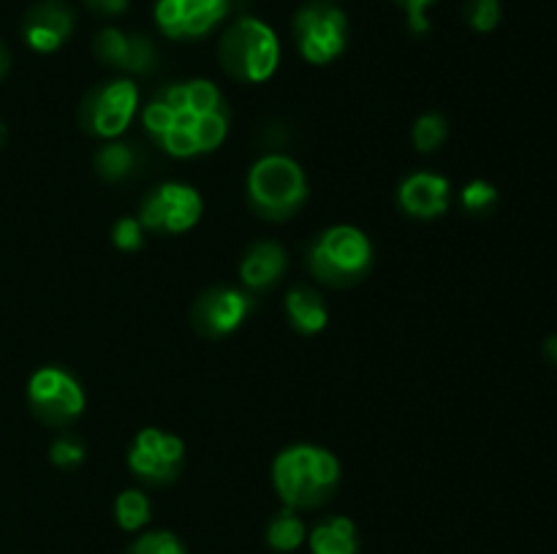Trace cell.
Here are the masks:
<instances>
[{"label":"cell","mask_w":557,"mask_h":554,"mask_svg":"<svg viewBox=\"0 0 557 554\" xmlns=\"http://www.w3.org/2000/svg\"><path fill=\"white\" fill-rule=\"evenodd\" d=\"M141 123L169 155L196 158L223 144L228 109L212 81L190 79L158 92Z\"/></svg>","instance_id":"cell-1"},{"label":"cell","mask_w":557,"mask_h":554,"mask_svg":"<svg viewBox=\"0 0 557 554\" xmlns=\"http://www.w3.org/2000/svg\"><path fill=\"white\" fill-rule=\"evenodd\" d=\"M272 483L286 508H319L330 503L341 487V462L319 445H292L277 454L272 465Z\"/></svg>","instance_id":"cell-2"},{"label":"cell","mask_w":557,"mask_h":554,"mask_svg":"<svg viewBox=\"0 0 557 554\" xmlns=\"http://www.w3.org/2000/svg\"><path fill=\"white\" fill-rule=\"evenodd\" d=\"M218 58L232 79L267 81L281 63V43L267 22L243 16L223 33Z\"/></svg>","instance_id":"cell-3"},{"label":"cell","mask_w":557,"mask_h":554,"mask_svg":"<svg viewBox=\"0 0 557 554\" xmlns=\"http://www.w3.org/2000/svg\"><path fill=\"white\" fill-rule=\"evenodd\" d=\"M248 199L264 221H286L308 199V179L288 155H264L248 174Z\"/></svg>","instance_id":"cell-4"},{"label":"cell","mask_w":557,"mask_h":554,"mask_svg":"<svg viewBox=\"0 0 557 554\" xmlns=\"http://www.w3.org/2000/svg\"><path fill=\"white\" fill-rule=\"evenodd\" d=\"M373 261L370 239L354 226H332L310 244L308 266L326 286H351L362 280Z\"/></svg>","instance_id":"cell-5"},{"label":"cell","mask_w":557,"mask_h":554,"mask_svg":"<svg viewBox=\"0 0 557 554\" xmlns=\"http://www.w3.org/2000/svg\"><path fill=\"white\" fill-rule=\"evenodd\" d=\"M294 36H297L299 52L308 63H332L346 49V14L326 0H313V3L302 5L294 16Z\"/></svg>","instance_id":"cell-6"},{"label":"cell","mask_w":557,"mask_h":554,"mask_svg":"<svg viewBox=\"0 0 557 554\" xmlns=\"http://www.w3.org/2000/svg\"><path fill=\"white\" fill-rule=\"evenodd\" d=\"M30 411L49 427H65L85 411V391L79 380L60 367H44L33 373L27 383Z\"/></svg>","instance_id":"cell-7"},{"label":"cell","mask_w":557,"mask_h":554,"mask_svg":"<svg viewBox=\"0 0 557 554\" xmlns=\"http://www.w3.org/2000/svg\"><path fill=\"white\" fill-rule=\"evenodd\" d=\"M139 106V87L131 79H114L87 92L79 123L87 134L101 139H117L134 119Z\"/></svg>","instance_id":"cell-8"},{"label":"cell","mask_w":557,"mask_h":554,"mask_svg":"<svg viewBox=\"0 0 557 554\" xmlns=\"http://www.w3.org/2000/svg\"><path fill=\"white\" fill-rule=\"evenodd\" d=\"M201 217V196L190 185L166 182L141 199V228L156 234H183Z\"/></svg>","instance_id":"cell-9"},{"label":"cell","mask_w":557,"mask_h":554,"mask_svg":"<svg viewBox=\"0 0 557 554\" xmlns=\"http://www.w3.org/2000/svg\"><path fill=\"white\" fill-rule=\"evenodd\" d=\"M185 445L177 435H166L156 427H147L136 435L134 445L128 451V467L136 473V478L163 487L177 478L183 467Z\"/></svg>","instance_id":"cell-10"},{"label":"cell","mask_w":557,"mask_h":554,"mask_svg":"<svg viewBox=\"0 0 557 554\" xmlns=\"http://www.w3.org/2000/svg\"><path fill=\"white\" fill-rule=\"evenodd\" d=\"M250 302L248 293L237 291V288L228 286H215L207 288L205 293H199V299L190 307V324L199 331L201 337H226L248 318Z\"/></svg>","instance_id":"cell-11"},{"label":"cell","mask_w":557,"mask_h":554,"mask_svg":"<svg viewBox=\"0 0 557 554\" xmlns=\"http://www.w3.org/2000/svg\"><path fill=\"white\" fill-rule=\"evenodd\" d=\"M228 0H158L156 22L169 38H201L226 16Z\"/></svg>","instance_id":"cell-12"},{"label":"cell","mask_w":557,"mask_h":554,"mask_svg":"<svg viewBox=\"0 0 557 554\" xmlns=\"http://www.w3.org/2000/svg\"><path fill=\"white\" fill-rule=\"evenodd\" d=\"M92 52L101 63L128 74H147L156 65V47L139 33H123L117 27H103L92 38Z\"/></svg>","instance_id":"cell-13"},{"label":"cell","mask_w":557,"mask_h":554,"mask_svg":"<svg viewBox=\"0 0 557 554\" xmlns=\"http://www.w3.org/2000/svg\"><path fill=\"white\" fill-rule=\"evenodd\" d=\"M74 30V16L63 3H38L22 22V36L36 52H54Z\"/></svg>","instance_id":"cell-14"},{"label":"cell","mask_w":557,"mask_h":554,"mask_svg":"<svg viewBox=\"0 0 557 554\" xmlns=\"http://www.w3.org/2000/svg\"><path fill=\"white\" fill-rule=\"evenodd\" d=\"M397 199H400V206L408 215L430 221V217H441L449 210L451 185L449 179L438 177V174L419 172L403 179L400 190H397Z\"/></svg>","instance_id":"cell-15"},{"label":"cell","mask_w":557,"mask_h":554,"mask_svg":"<svg viewBox=\"0 0 557 554\" xmlns=\"http://www.w3.org/2000/svg\"><path fill=\"white\" fill-rule=\"evenodd\" d=\"M286 250L277 242H259L245 253L239 264V277L250 291H267L286 272Z\"/></svg>","instance_id":"cell-16"},{"label":"cell","mask_w":557,"mask_h":554,"mask_svg":"<svg viewBox=\"0 0 557 554\" xmlns=\"http://www.w3.org/2000/svg\"><path fill=\"white\" fill-rule=\"evenodd\" d=\"M286 315L292 320L294 329L299 335H319L326 326L330 315H326V304L321 302L319 293L313 288H292L286 297Z\"/></svg>","instance_id":"cell-17"},{"label":"cell","mask_w":557,"mask_h":554,"mask_svg":"<svg viewBox=\"0 0 557 554\" xmlns=\"http://www.w3.org/2000/svg\"><path fill=\"white\" fill-rule=\"evenodd\" d=\"M310 552L313 554H357V527L348 516H332L310 532Z\"/></svg>","instance_id":"cell-18"},{"label":"cell","mask_w":557,"mask_h":554,"mask_svg":"<svg viewBox=\"0 0 557 554\" xmlns=\"http://www.w3.org/2000/svg\"><path fill=\"white\" fill-rule=\"evenodd\" d=\"M136 166H139V158H136L134 147L120 144V141H112L96 152V168L107 182H120V179L131 177Z\"/></svg>","instance_id":"cell-19"},{"label":"cell","mask_w":557,"mask_h":554,"mask_svg":"<svg viewBox=\"0 0 557 554\" xmlns=\"http://www.w3.org/2000/svg\"><path fill=\"white\" fill-rule=\"evenodd\" d=\"M305 541V525L297 516V511L286 508L270 521L267 527V543H270L275 552H294V549L302 546Z\"/></svg>","instance_id":"cell-20"},{"label":"cell","mask_w":557,"mask_h":554,"mask_svg":"<svg viewBox=\"0 0 557 554\" xmlns=\"http://www.w3.org/2000/svg\"><path fill=\"white\" fill-rule=\"evenodd\" d=\"M114 519L123 530H141L150 521V500H147V494L139 492V489L120 492L117 503H114Z\"/></svg>","instance_id":"cell-21"},{"label":"cell","mask_w":557,"mask_h":554,"mask_svg":"<svg viewBox=\"0 0 557 554\" xmlns=\"http://www.w3.org/2000/svg\"><path fill=\"white\" fill-rule=\"evenodd\" d=\"M413 144H417L419 152H435L449 136V125H446L444 114H422L413 125Z\"/></svg>","instance_id":"cell-22"},{"label":"cell","mask_w":557,"mask_h":554,"mask_svg":"<svg viewBox=\"0 0 557 554\" xmlns=\"http://www.w3.org/2000/svg\"><path fill=\"white\" fill-rule=\"evenodd\" d=\"M125 554H185V546L174 532H145L136 538Z\"/></svg>","instance_id":"cell-23"},{"label":"cell","mask_w":557,"mask_h":554,"mask_svg":"<svg viewBox=\"0 0 557 554\" xmlns=\"http://www.w3.org/2000/svg\"><path fill=\"white\" fill-rule=\"evenodd\" d=\"M495 204H498V190H495V185L484 182V179H473V182H468L462 188V206L471 215H484Z\"/></svg>","instance_id":"cell-24"},{"label":"cell","mask_w":557,"mask_h":554,"mask_svg":"<svg viewBox=\"0 0 557 554\" xmlns=\"http://www.w3.org/2000/svg\"><path fill=\"white\" fill-rule=\"evenodd\" d=\"M466 20L479 33L495 30L500 22V0H468Z\"/></svg>","instance_id":"cell-25"},{"label":"cell","mask_w":557,"mask_h":554,"mask_svg":"<svg viewBox=\"0 0 557 554\" xmlns=\"http://www.w3.org/2000/svg\"><path fill=\"white\" fill-rule=\"evenodd\" d=\"M141 239H145V228H141L139 221H134V217H123V221L114 223L112 242L117 244L120 250H125V253H131V250H139Z\"/></svg>","instance_id":"cell-26"},{"label":"cell","mask_w":557,"mask_h":554,"mask_svg":"<svg viewBox=\"0 0 557 554\" xmlns=\"http://www.w3.org/2000/svg\"><path fill=\"white\" fill-rule=\"evenodd\" d=\"M49 456H52V462L58 467H76L82 459H85V445H82L76 438L63 435V438H58L52 443Z\"/></svg>","instance_id":"cell-27"},{"label":"cell","mask_w":557,"mask_h":554,"mask_svg":"<svg viewBox=\"0 0 557 554\" xmlns=\"http://www.w3.org/2000/svg\"><path fill=\"white\" fill-rule=\"evenodd\" d=\"M395 3L400 5L403 11H406L411 30H417V33L428 30V27H430L428 9L435 3V0H395Z\"/></svg>","instance_id":"cell-28"},{"label":"cell","mask_w":557,"mask_h":554,"mask_svg":"<svg viewBox=\"0 0 557 554\" xmlns=\"http://www.w3.org/2000/svg\"><path fill=\"white\" fill-rule=\"evenodd\" d=\"M87 9L101 16H117L128 9V0H85Z\"/></svg>","instance_id":"cell-29"},{"label":"cell","mask_w":557,"mask_h":554,"mask_svg":"<svg viewBox=\"0 0 557 554\" xmlns=\"http://www.w3.org/2000/svg\"><path fill=\"white\" fill-rule=\"evenodd\" d=\"M544 356H547L549 364H555V367H557V335L544 340Z\"/></svg>","instance_id":"cell-30"},{"label":"cell","mask_w":557,"mask_h":554,"mask_svg":"<svg viewBox=\"0 0 557 554\" xmlns=\"http://www.w3.org/2000/svg\"><path fill=\"white\" fill-rule=\"evenodd\" d=\"M5 68H9V54H5V49L0 47V76L5 74Z\"/></svg>","instance_id":"cell-31"},{"label":"cell","mask_w":557,"mask_h":554,"mask_svg":"<svg viewBox=\"0 0 557 554\" xmlns=\"http://www.w3.org/2000/svg\"><path fill=\"white\" fill-rule=\"evenodd\" d=\"M3 139H5V128H3V123H0V144H3Z\"/></svg>","instance_id":"cell-32"}]
</instances>
